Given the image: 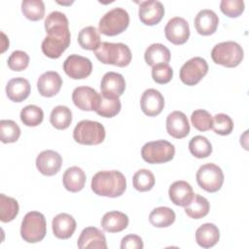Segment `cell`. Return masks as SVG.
I'll return each instance as SVG.
<instances>
[{"label": "cell", "instance_id": "32", "mask_svg": "<svg viewBox=\"0 0 249 249\" xmlns=\"http://www.w3.org/2000/svg\"><path fill=\"white\" fill-rule=\"evenodd\" d=\"M50 122L56 129H66L71 124L72 112L68 107L58 105L52 110Z\"/></svg>", "mask_w": 249, "mask_h": 249}, {"label": "cell", "instance_id": "8", "mask_svg": "<svg viewBox=\"0 0 249 249\" xmlns=\"http://www.w3.org/2000/svg\"><path fill=\"white\" fill-rule=\"evenodd\" d=\"M175 155V147L166 140H156L146 143L141 149V157L148 163H164Z\"/></svg>", "mask_w": 249, "mask_h": 249}, {"label": "cell", "instance_id": "39", "mask_svg": "<svg viewBox=\"0 0 249 249\" xmlns=\"http://www.w3.org/2000/svg\"><path fill=\"white\" fill-rule=\"evenodd\" d=\"M20 136V128L12 120L0 121V139L3 143H14Z\"/></svg>", "mask_w": 249, "mask_h": 249}, {"label": "cell", "instance_id": "30", "mask_svg": "<svg viewBox=\"0 0 249 249\" xmlns=\"http://www.w3.org/2000/svg\"><path fill=\"white\" fill-rule=\"evenodd\" d=\"M210 210L209 201L200 195H194L192 201L185 206L186 214L193 219H201L205 217Z\"/></svg>", "mask_w": 249, "mask_h": 249}, {"label": "cell", "instance_id": "37", "mask_svg": "<svg viewBox=\"0 0 249 249\" xmlns=\"http://www.w3.org/2000/svg\"><path fill=\"white\" fill-rule=\"evenodd\" d=\"M20 120L26 126H37L44 119L43 110L36 105H27L20 111Z\"/></svg>", "mask_w": 249, "mask_h": 249}, {"label": "cell", "instance_id": "38", "mask_svg": "<svg viewBox=\"0 0 249 249\" xmlns=\"http://www.w3.org/2000/svg\"><path fill=\"white\" fill-rule=\"evenodd\" d=\"M132 184L138 192H148L155 185V176L149 169H139L132 177Z\"/></svg>", "mask_w": 249, "mask_h": 249}, {"label": "cell", "instance_id": "7", "mask_svg": "<svg viewBox=\"0 0 249 249\" xmlns=\"http://www.w3.org/2000/svg\"><path fill=\"white\" fill-rule=\"evenodd\" d=\"M129 24L128 13L120 7L107 12L99 20L98 31L106 36H116L124 32Z\"/></svg>", "mask_w": 249, "mask_h": 249}, {"label": "cell", "instance_id": "1", "mask_svg": "<svg viewBox=\"0 0 249 249\" xmlns=\"http://www.w3.org/2000/svg\"><path fill=\"white\" fill-rule=\"evenodd\" d=\"M66 16L58 11L52 12L45 19L47 37L43 40L41 49L50 58H58L70 45L71 35Z\"/></svg>", "mask_w": 249, "mask_h": 249}, {"label": "cell", "instance_id": "12", "mask_svg": "<svg viewBox=\"0 0 249 249\" xmlns=\"http://www.w3.org/2000/svg\"><path fill=\"white\" fill-rule=\"evenodd\" d=\"M101 94L87 86L77 87L72 92V100L76 107L83 111H96Z\"/></svg>", "mask_w": 249, "mask_h": 249}, {"label": "cell", "instance_id": "17", "mask_svg": "<svg viewBox=\"0 0 249 249\" xmlns=\"http://www.w3.org/2000/svg\"><path fill=\"white\" fill-rule=\"evenodd\" d=\"M101 94L119 98L125 89V81L122 74L107 72L103 75L100 83Z\"/></svg>", "mask_w": 249, "mask_h": 249}, {"label": "cell", "instance_id": "36", "mask_svg": "<svg viewBox=\"0 0 249 249\" xmlns=\"http://www.w3.org/2000/svg\"><path fill=\"white\" fill-rule=\"evenodd\" d=\"M21 12L26 18L37 21L44 18L45 4L42 0H23L21 2Z\"/></svg>", "mask_w": 249, "mask_h": 249}, {"label": "cell", "instance_id": "5", "mask_svg": "<svg viewBox=\"0 0 249 249\" xmlns=\"http://www.w3.org/2000/svg\"><path fill=\"white\" fill-rule=\"evenodd\" d=\"M244 56L243 49L233 41L222 42L214 46L211 51V57L216 64L232 68L240 64Z\"/></svg>", "mask_w": 249, "mask_h": 249}, {"label": "cell", "instance_id": "15", "mask_svg": "<svg viewBox=\"0 0 249 249\" xmlns=\"http://www.w3.org/2000/svg\"><path fill=\"white\" fill-rule=\"evenodd\" d=\"M62 165L61 156L53 150H45L41 152L36 158L37 169L46 176H53L56 174Z\"/></svg>", "mask_w": 249, "mask_h": 249}, {"label": "cell", "instance_id": "45", "mask_svg": "<svg viewBox=\"0 0 249 249\" xmlns=\"http://www.w3.org/2000/svg\"><path fill=\"white\" fill-rule=\"evenodd\" d=\"M142 238L137 234H127L121 241V249H142Z\"/></svg>", "mask_w": 249, "mask_h": 249}, {"label": "cell", "instance_id": "23", "mask_svg": "<svg viewBox=\"0 0 249 249\" xmlns=\"http://www.w3.org/2000/svg\"><path fill=\"white\" fill-rule=\"evenodd\" d=\"M170 200L178 206H187L194 197V191L192 186L183 180L172 183L168 190Z\"/></svg>", "mask_w": 249, "mask_h": 249}, {"label": "cell", "instance_id": "28", "mask_svg": "<svg viewBox=\"0 0 249 249\" xmlns=\"http://www.w3.org/2000/svg\"><path fill=\"white\" fill-rule=\"evenodd\" d=\"M144 58L146 63L152 67L160 63H168L170 60V52L164 45L155 43L146 49Z\"/></svg>", "mask_w": 249, "mask_h": 249}, {"label": "cell", "instance_id": "40", "mask_svg": "<svg viewBox=\"0 0 249 249\" xmlns=\"http://www.w3.org/2000/svg\"><path fill=\"white\" fill-rule=\"evenodd\" d=\"M191 122L194 127L199 131H207L212 127V116L204 109L195 110L191 115Z\"/></svg>", "mask_w": 249, "mask_h": 249}, {"label": "cell", "instance_id": "35", "mask_svg": "<svg viewBox=\"0 0 249 249\" xmlns=\"http://www.w3.org/2000/svg\"><path fill=\"white\" fill-rule=\"evenodd\" d=\"M189 150L194 157L197 159H203L211 155L212 145L206 137L202 135H196L190 140Z\"/></svg>", "mask_w": 249, "mask_h": 249}, {"label": "cell", "instance_id": "20", "mask_svg": "<svg viewBox=\"0 0 249 249\" xmlns=\"http://www.w3.org/2000/svg\"><path fill=\"white\" fill-rule=\"evenodd\" d=\"M62 86V79L55 71H47L43 73L37 81L39 93L45 97H52L57 94Z\"/></svg>", "mask_w": 249, "mask_h": 249}, {"label": "cell", "instance_id": "3", "mask_svg": "<svg viewBox=\"0 0 249 249\" xmlns=\"http://www.w3.org/2000/svg\"><path fill=\"white\" fill-rule=\"evenodd\" d=\"M94 54L101 63L118 67L127 66L132 58L130 49L123 43L102 42L94 51Z\"/></svg>", "mask_w": 249, "mask_h": 249}, {"label": "cell", "instance_id": "14", "mask_svg": "<svg viewBox=\"0 0 249 249\" xmlns=\"http://www.w3.org/2000/svg\"><path fill=\"white\" fill-rule=\"evenodd\" d=\"M138 16L145 25H156L164 16V7L161 2L157 0L143 1L139 5Z\"/></svg>", "mask_w": 249, "mask_h": 249}, {"label": "cell", "instance_id": "42", "mask_svg": "<svg viewBox=\"0 0 249 249\" xmlns=\"http://www.w3.org/2000/svg\"><path fill=\"white\" fill-rule=\"evenodd\" d=\"M172 77L173 70L168 63H160L152 67V78L156 83L160 85L169 83Z\"/></svg>", "mask_w": 249, "mask_h": 249}, {"label": "cell", "instance_id": "22", "mask_svg": "<svg viewBox=\"0 0 249 249\" xmlns=\"http://www.w3.org/2000/svg\"><path fill=\"white\" fill-rule=\"evenodd\" d=\"M52 227L55 237L59 239H68L73 235L77 223L70 214L59 213L53 219Z\"/></svg>", "mask_w": 249, "mask_h": 249}, {"label": "cell", "instance_id": "18", "mask_svg": "<svg viewBox=\"0 0 249 249\" xmlns=\"http://www.w3.org/2000/svg\"><path fill=\"white\" fill-rule=\"evenodd\" d=\"M166 131L176 139L186 137L190 133V124L187 116L181 111H173L166 118Z\"/></svg>", "mask_w": 249, "mask_h": 249}, {"label": "cell", "instance_id": "43", "mask_svg": "<svg viewBox=\"0 0 249 249\" xmlns=\"http://www.w3.org/2000/svg\"><path fill=\"white\" fill-rule=\"evenodd\" d=\"M29 64V55L23 51H15L8 58V66L13 71H22Z\"/></svg>", "mask_w": 249, "mask_h": 249}, {"label": "cell", "instance_id": "41", "mask_svg": "<svg viewBox=\"0 0 249 249\" xmlns=\"http://www.w3.org/2000/svg\"><path fill=\"white\" fill-rule=\"evenodd\" d=\"M212 129L219 135H229L233 129V122L227 114H216L212 117Z\"/></svg>", "mask_w": 249, "mask_h": 249}, {"label": "cell", "instance_id": "29", "mask_svg": "<svg viewBox=\"0 0 249 249\" xmlns=\"http://www.w3.org/2000/svg\"><path fill=\"white\" fill-rule=\"evenodd\" d=\"M175 218V212L166 206L157 207L149 215L150 223L156 228L169 227L174 223Z\"/></svg>", "mask_w": 249, "mask_h": 249}, {"label": "cell", "instance_id": "9", "mask_svg": "<svg viewBox=\"0 0 249 249\" xmlns=\"http://www.w3.org/2000/svg\"><path fill=\"white\" fill-rule=\"evenodd\" d=\"M198 186L208 193L218 192L224 183V173L220 166L215 163L202 164L196 171Z\"/></svg>", "mask_w": 249, "mask_h": 249}, {"label": "cell", "instance_id": "44", "mask_svg": "<svg viewBox=\"0 0 249 249\" xmlns=\"http://www.w3.org/2000/svg\"><path fill=\"white\" fill-rule=\"evenodd\" d=\"M220 10L229 18H237L244 11V2L242 0H222Z\"/></svg>", "mask_w": 249, "mask_h": 249}, {"label": "cell", "instance_id": "31", "mask_svg": "<svg viewBox=\"0 0 249 249\" xmlns=\"http://www.w3.org/2000/svg\"><path fill=\"white\" fill-rule=\"evenodd\" d=\"M78 43L84 50L95 51L101 44L99 31L94 26L84 27L78 34Z\"/></svg>", "mask_w": 249, "mask_h": 249}, {"label": "cell", "instance_id": "27", "mask_svg": "<svg viewBox=\"0 0 249 249\" xmlns=\"http://www.w3.org/2000/svg\"><path fill=\"white\" fill-rule=\"evenodd\" d=\"M128 217L120 211H109L101 219V227L108 232H120L128 226Z\"/></svg>", "mask_w": 249, "mask_h": 249}, {"label": "cell", "instance_id": "19", "mask_svg": "<svg viewBox=\"0 0 249 249\" xmlns=\"http://www.w3.org/2000/svg\"><path fill=\"white\" fill-rule=\"evenodd\" d=\"M77 245L80 249L86 248H97V249H106V237L103 231L95 227H87L85 228L77 241Z\"/></svg>", "mask_w": 249, "mask_h": 249}, {"label": "cell", "instance_id": "25", "mask_svg": "<svg viewBox=\"0 0 249 249\" xmlns=\"http://www.w3.org/2000/svg\"><path fill=\"white\" fill-rule=\"evenodd\" d=\"M86 173L79 166H71L67 168L62 177L64 188L71 193H78L84 189L86 184Z\"/></svg>", "mask_w": 249, "mask_h": 249}, {"label": "cell", "instance_id": "13", "mask_svg": "<svg viewBox=\"0 0 249 249\" xmlns=\"http://www.w3.org/2000/svg\"><path fill=\"white\" fill-rule=\"evenodd\" d=\"M164 34L170 43L174 45H183L190 37L189 23L181 17H174L166 23Z\"/></svg>", "mask_w": 249, "mask_h": 249}, {"label": "cell", "instance_id": "33", "mask_svg": "<svg viewBox=\"0 0 249 249\" xmlns=\"http://www.w3.org/2000/svg\"><path fill=\"white\" fill-rule=\"evenodd\" d=\"M19 206L18 201L4 194L0 195V220L3 223L13 221L18 214Z\"/></svg>", "mask_w": 249, "mask_h": 249}, {"label": "cell", "instance_id": "4", "mask_svg": "<svg viewBox=\"0 0 249 249\" xmlns=\"http://www.w3.org/2000/svg\"><path fill=\"white\" fill-rule=\"evenodd\" d=\"M47 233V223L45 216L38 211H30L25 214L21 226L20 235L28 243L42 241Z\"/></svg>", "mask_w": 249, "mask_h": 249}, {"label": "cell", "instance_id": "24", "mask_svg": "<svg viewBox=\"0 0 249 249\" xmlns=\"http://www.w3.org/2000/svg\"><path fill=\"white\" fill-rule=\"evenodd\" d=\"M31 87L28 80L17 77L11 79L6 86V94L14 102H22L30 94Z\"/></svg>", "mask_w": 249, "mask_h": 249}, {"label": "cell", "instance_id": "21", "mask_svg": "<svg viewBox=\"0 0 249 249\" xmlns=\"http://www.w3.org/2000/svg\"><path fill=\"white\" fill-rule=\"evenodd\" d=\"M218 24V16L214 11L209 9L199 11L195 18V27L197 33L203 36H208L215 33Z\"/></svg>", "mask_w": 249, "mask_h": 249}, {"label": "cell", "instance_id": "11", "mask_svg": "<svg viewBox=\"0 0 249 249\" xmlns=\"http://www.w3.org/2000/svg\"><path fill=\"white\" fill-rule=\"evenodd\" d=\"M63 70L71 79H86L91 74L92 63L88 57L79 54H70L63 62Z\"/></svg>", "mask_w": 249, "mask_h": 249}, {"label": "cell", "instance_id": "34", "mask_svg": "<svg viewBox=\"0 0 249 249\" xmlns=\"http://www.w3.org/2000/svg\"><path fill=\"white\" fill-rule=\"evenodd\" d=\"M122 104L119 98L105 96L101 94L98 107L96 109L97 115L104 118H113L121 111Z\"/></svg>", "mask_w": 249, "mask_h": 249}, {"label": "cell", "instance_id": "16", "mask_svg": "<svg viewBox=\"0 0 249 249\" xmlns=\"http://www.w3.org/2000/svg\"><path fill=\"white\" fill-rule=\"evenodd\" d=\"M141 110L148 117H156L161 113L164 107L163 95L155 89H146L140 99Z\"/></svg>", "mask_w": 249, "mask_h": 249}, {"label": "cell", "instance_id": "6", "mask_svg": "<svg viewBox=\"0 0 249 249\" xmlns=\"http://www.w3.org/2000/svg\"><path fill=\"white\" fill-rule=\"evenodd\" d=\"M105 136L103 124L95 121L83 120L73 130L74 140L82 145H98L104 141Z\"/></svg>", "mask_w": 249, "mask_h": 249}, {"label": "cell", "instance_id": "2", "mask_svg": "<svg viewBox=\"0 0 249 249\" xmlns=\"http://www.w3.org/2000/svg\"><path fill=\"white\" fill-rule=\"evenodd\" d=\"M92 192L101 196L117 197L126 189L124 175L118 170H103L95 173L91 179Z\"/></svg>", "mask_w": 249, "mask_h": 249}, {"label": "cell", "instance_id": "10", "mask_svg": "<svg viewBox=\"0 0 249 249\" xmlns=\"http://www.w3.org/2000/svg\"><path fill=\"white\" fill-rule=\"evenodd\" d=\"M208 64L200 56H195L185 62L180 69V80L187 86H195L207 74Z\"/></svg>", "mask_w": 249, "mask_h": 249}, {"label": "cell", "instance_id": "26", "mask_svg": "<svg viewBox=\"0 0 249 249\" xmlns=\"http://www.w3.org/2000/svg\"><path fill=\"white\" fill-rule=\"evenodd\" d=\"M220 239V231L212 223L201 225L196 231V241L202 248H210L218 243Z\"/></svg>", "mask_w": 249, "mask_h": 249}]
</instances>
